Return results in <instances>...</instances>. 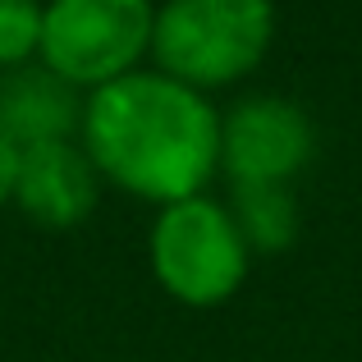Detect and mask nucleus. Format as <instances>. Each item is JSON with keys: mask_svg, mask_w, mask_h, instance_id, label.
Returning <instances> with one entry per match:
<instances>
[{"mask_svg": "<svg viewBox=\"0 0 362 362\" xmlns=\"http://www.w3.org/2000/svg\"><path fill=\"white\" fill-rule=\"evenodd\" d=\"M18 165H23V151L9 147L0 138V202H14V188H18Z\"/></svg>", "mask_w": 362, "mask_h": 362, "instance_id": "10", "label": "nucleus"}, {"mask_svg": "<svg viewBox=\"0 0 362 362\" xmlns=\"http://www.w3.org/2000/svg\"><path fill=\"white\" fill-rule=\"evenodd\" d=\"M225 211L243 234L247 252H284L298 239V202L289 184H234Z\"/></svg>", "mask_w": 362, "mask_h": 362, "instance_id": "8", "label": "nucleus"}, {"mask_svg": "<svg viewBox=\"0 0 362 362\" xmlns=\"http://www.w3.org/2000/svg\"><path fill=\"white\" fill-rule=\"evenodd\" d=\"M151 28L156 0H46L37 55L74 92H97L138 74Z\"/></svg>", "mask_w": 362, "mask_h": 362, "instance_id": "3", "label": "nucleus"}, {"mask_svg": "<svg viewBox=\"0 0 362 362\" xmlns=\"http://www.w3.org/2000/svg\"><path fill=\"white\" fill-rule=\"evenodd\" d=\"M83 124V97L46 64H18L0 74V138L18 151L69 142Z\"/></svg>", "mask_w": 362, "mask_h": 362, "instance_id": "7", "label": "nucleus"}, {"mask_svg": "<svg viewBox=\"0 0 362 362\" xmlns=\"http://www.w3.org/2000/svg\"><path fill=\"white\" fill-rule=\"evenodd\" d=\"M78 133L101 179L156 206L197 197L221 170V115L160 69L88 92Z\"/></svg>", "mask_w": 362, "mask_h": 362, "instance_id": "1", "label": "nucleus"}, {"mask_svg": "<svg viewBox=\"0 0 362 362\" xmlns=\"http://www.w3.org/2000/svg\"><path fill=\"white\" fill-rule=\"evenodd\" d=\"M317 151L312 115L289 97H243L221 115V170L234 184H289Z\"/></svg>", "mask_w": 362, "mask_h": 362, "instance_id": "5", "label": "nucleus"}, {"mask_svg": "<svg viewBox=\"0 0 362 362\" xmlns=\"http://www.w3.org/2000/svg\"><path fill=\"white\" fill-rule=\"evenodd\" d=\"M42 46V0H0V74L37 60Z\"/></svg>", "mask_w": 362, "mask_h": 362, "instance_id": "9", "label": "nucleus"}, {"mask_svg": "<svg viewBox=\"0 0 362 362\" xmlns=\"http://www.w3.org/2000/svg\"><path fill=\"white\" fill-rule=\"evenodd\" d=\"M275 37L271 0H165L156 5L151 55L193 92L230 88L266 60Z\"/></svg>", "mask_w": 362, "mask_h": 362, "instance_id": "2", "label": "nucleus"}, {"mask_svg": "<svg viewBox=\"0 0 362 362\" xmlns=\"http://www.w3.org/2000/svg\"><path fill=\"white\" fill-rule=\"evenodd\" d=\"M151 271L175 303L216 308L247 280V243L230 211L197 193L160 206L151 225Z\"/></svg>", "mask_w": 362, "mask_h": 362, "instance_id": "4", "label": "nucleus"}, {"mask_svg": "<svg viewBox=\"0 0 362 362\" xmlns=\"http://www.w3.org/2000/svg\"><path fill=\"white\" fill-rule=\"evenodd\" d=\"M97 197H101V175L83 147L46 142V147L23 151L14 202L28 221L46 225V230H74L92 216Z\"/></svg>", "mask_w": 362, "mask_h": 362, "instance_id": "6", "label": "nucleus"}]
</instances>
